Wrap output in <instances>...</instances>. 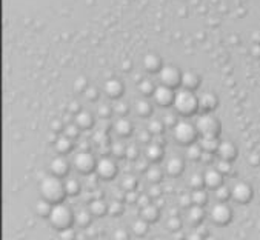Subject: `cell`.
<instances>
[{
    "label": "cell",
    "mask_w": 260,
    "mask_h": 240,
    "mask_svg": "<svg viewBox=\"0 0 260 240\" xmlns=\"http://www.w3.org/2000/svg\"><path fill=\"white\" fill-rule=\"evenodd\" d=\"M217 154L220 159H225V160H233L234 157L237 155V150H236V146L225 140V142H220L219 148H217Z\"/></svg>",
    "instance_id": "cell-20"
},
{
    "label": "cell",
    "mask_w": 260,
    "mask_h": 240,
    "mask_svg": "<svg viewBox=\"0 0 260 240\" xmlns=\"http://www.w3.org/2000/svg\"><path fill=\"white\" fill-rule=\"evenodd\" d=\"M122 69H123V71H129V69H131V62H129V60L122 62Z\"/></svg>",
    "instance_id": "cell-62"
},
{
    "label": "cell",
    "mask_w": 260,
    "mask_h": 240,
    "mask_svg": "<svg viewBox=\"0 0 260 240\" xmlns=\"http://www.w3.org/2000/svg\"><path fill=\"white\" fill-rule=\"evenodd\" d=\"M140 217L143 220H146L148 223H151V222H156L157 219H159V208H157V205H148L145 208H140Z\"/></svg>",
    "instance_id": "cell-29"
},
{
    "label": "cell",
    "mask_w": 260,
    "mask_h": 240,
    "mask_svg": "<svg viewBox=\"0 0 260 240\" xmlns=\"http://www.w3.org/2000/svg\"><path fill=\"white\" fill-rule=\"evenodd\" d=\"M129 239V233L125 228H116L113 231V240H128Z\"/></svg>",
    "instance_id": "cell-50"
},
{
    "label": "cell",
    "mask_w": 260,
    "mask_h": 240,
    "mask_svg": "<svg viewBox=\"0 0 260 240\" xmlns=\"http://www.w3.org/2000/svg\"><path fill=\"white\" fill-rule=\"evenodd\" d=\"M91 211V214L92 216H104L105 212H108V203H105L104 199H94V200H91L89 203V208Z\"/></svg>",
    "instance_id": "cell-28"
},
{
    "label": "cell",
    "mask_w": 260,
    "mask_h": 240,
    "mask_svg": "<svg viewBox=\"0 0 260 240\" xmlns=\"http://www.w3.org/2000/svg\"><path fill=\"white\" fill-rule=\"evenodd\" d=\"M146 194L151 199H157L162 194V188L159 187V183H154V185H151V187H150V189L146 191Z\"/></svg>",
    "instance_id": "cell-53"
},
{
    "label": "cell",
    "mask_w": 260,
    "mask_h": 240,
    "mask_svg": "<svg viewBox=\"0 0 260 240\" xmlns=\"http://www.w3.org/2000/svg\"><path fill=\"white\" fill-rule=\"evenodd\" d=\"M113 113H114L113 106L108 105V103H102V105L97 106V116H99L100 119H104V120L109 119V116L113 114Z\"/></svg>",
    "instance_id": "cell-44"
},
{
    "label": "cell",
    "mask_w": 260,
    "mask_h": 240,
    "mask_svg": "<svg viewBox=\"0 0 260 240\" xmlns=\"http://www.w3.org/2000/svg\"><path fill=\"white\" fill-rule=\"evenodd\" d=\"M136 185H137L136 177H134V175H131V174H128V175H125V177L122 179V183H120V187H122V188L125 189V192H126V191H134Z\"/></svg>",
    "instance_id": "cell-42"
},
{
    "label": "cell",
    "mask_w": 260,
    "mask_h": 240,
    "mask_svg": "<svg viewBox=\"0 0 260 240\" xmlns=\"http://www.w3.org/2000/svg\"><path fill=\"white\" fill-rule=\"evenodd\" d=\"M163 123H165V126H171V128H174L175 125L179 123V119H177V114L175 113H173V111H166L165 113V116H163Z\"/></svg>",
    "instance_id": "cell-45"
},
{
    "label": "cell",
    "mask_w": 260,
    "mask_h": 240,
    "mask_svg": "<svg viewBox=\"0 0 260 240\" xmlns=\"http://www.w3.org/2000/svg\"><path fill=\"white\" fill-rule=\"evenodd\" d=\"M123 83L117 80V79H111V80H106L105 85H104V91L105 94L111 99H120V96L123 94Z\"/></svg>",
    "instance_id": "cell-13"
},
{
    "label": "cell",
    "mask_w": 260,
    "mask_h": 240,
    "mask_svg": "<svg viewBox=\"0 0 260 240\" xmlns=\"http://www.w3.org/2000/svg\"><path fill=\"white\" fill-rule=\"evenodd\" d=\"M173 106L175 109V113H179L182 116H192L199 108V97H196L192 91L182 88L175 92Z\"/></svg>",
    "instance_id": "cell-2"
},
{
    "label": "cell",
    "mask_w": 260,
    "mask_h": 240,
    "mask_svg": "<svg viewBox=\"0 0 260 240\" xmlns=\"http://www.w3.org/2000/svg\"><path fill=\"white\" fill-rule=\"evenodd\" d=\"M217 96L214 92H203V94L199 97V106L205 111V113H209V111L216 109L217 106Z\"/></svg>",
    "instance_id": "cell-16"
},
{
    "label": "cell",
    "mask_w": 260,
    "mask_h": 240,
    "mask_svg": "<svg viewBox=\"0 0 260 240\" xmlns=\"http://www.w3.org/2000/svg\"><path fill=\"white\" fill-rule=\"evenodd\" d=\"M114 129L119 136L126 137L133 133V123H131V120L126 117H119L114 122Z\"/></svg>",
    "instance_id": "cell-23"
},
{
    "label": "cell",
    "mask_w": 260,
    "mask_h": 240,
    "mask_svg": "<svg viewBox=\"0 0 260 240\" xmlns=\"http://www.w3.org/2000/svg\"><path fill=\"white\" fill-rule=\"evenodd\" d=\"M214 168H216L220 174H228V172H231V160L219 159V160L216 162Z\"/></svg>",
    "instance_id": "cell-48"
},
{
    "label": "cell",
    "mask_w": 260,
    "mask_h": 240,
    "mask_svg": "<svg viewBox=\"0 0 260 240\" xmlns=\"http://www.w3.org/2000/svg\"><path fill=\"white\" fill-rule=\"evenodd\" d=\"M92 240H104V239H97V237H96V239H92Z\"/></svg>",
    "instance_id": "cell-64"
},
{
    "label": "cell",
    "mask_w": 260,
    "mask_h": 240,
    "mask_svg": "<svg viewBox=\"0 0 260 240\" xmlns=\"http://www.w3.org/2000/svg\"><path fill=\"white\" fill-rule=\"evenodd\" d=\"M126 157H128V159H131V160H134V159H137V157H139V148L134 143L126 146Z\"/></svg>",
    "instance_id": "cell-55"
},
{
    "label": "cell",
    "mask_w": 260,
    "mask_h": 240,
    "mask_svg": "<svg viewBox=\"0 0 260 240\" xmlns=\"http://www.w3.org/2000/svg\"><path fill=\"white\" fill-rule=\"evenodd\" d=\"M63 134L67 136V137H69L71 140H74V138H77V137H79V134H80V128H79L76 123H68L67 126H65V129H63Z\"/></svg>",
    "instance_id": "cell-43"
},
{
    "label": "cell",
    "mask_w": 260,
    "mask_h": 240,
    "mask_svg": "<svg viewBox=\"0 0 260 240\" xmlns=\"http://www.w3.org/2000/svg\"><path fill=\"white\" fill-rule=\"evenodd\" d=\"M205 240H217V239H216L214 236H209V234H208V236L205 237Z\"/></svg>",
    "instance_id": "cell-63"
},
{
    "label": "cell",
    "mask_w": 260,
    "mask_h": 240,
    "mask_svg": "<svg viewBox=\"0 0 260 240\" xmlns=\"http://www.w3.org/2000/svg\"><path fill=\"white\" fill-rule=\"evenodd\" d=\"M199 145L205 153H217V148L220 145L217 136H200Z\"/></svg>",
    "instance_id": "cell-19"
},
{
    "label": "cell",
    "mask_w": 260,
    "mask_h": 240,
    "mask_svg": "<svg viewBox=\"0 0 260 240\" xmlns=\"http://www.w3.org/2000/svg\"><path fill=\"white\" fill-rule=\"evenodd\" d=\"M52 203H50L48 200H45V199H40V200H37L35 202V205H34V211H35V214L37 216H40L43 219H48L50 214H51V209H52Z\"/></svg>",
    "instance_id": "cell-27"
},
{
    "label": "cell",
    "mask_w": 260,
    "mask_h": 240,
    "mask_svg": "<svg viewBox=\"0 0 260 240\" xmlns=\"http://www.w3.org/2000/svg\"><path fill=\"white\" fill-rule=\"evenodd\" d=\"M146 129L154 136H159L163 133V129H165V123H163V120L162 119H150L148 120V125H146Z\"/></svg>",
    "instance_id": "cell-31"
},
{
    "label": "cell",
    "mask_w": 260,
    "mask_h": 240,
    "mask_svg": "<svg viewBox=\"0 0 260 240\" xmlns=\"http://www.w3.org/2000/svg\"><path fill=\"white\" fill-rule=\"evenodd\" d=\"M134 111H136V114L140 116V117H150L151 113H153V105L146 97L137 99L134 102Z\"/></svg>",
    "instance_id": "cell-21"
},
{
    "label": "cell",
    "mask_w": 260,
    "mask_h": 240,
    "mask_svg": "<svg viewBox=\"0 0 260 240\" xmlns=\"http://www.w3.org/2000/svg\"><path fill=\"white\" fill-rule=\"evenodd\" d=\"M179 205H180L182 208H191V206H192L191 192H188V194H180V196H179Z\"/></svg>",
    "instance_id": "cell-51"
},
{
    "label": "cell",
    "mask_w": 260,
    "mask_h": 240,
    "mask_svg": "<svg viewBox=\"0 0 260 240\" xmlns=\"http://www.w3.org/2000/svg\"><path fill=\"white\" fill-rule=\"evenodd\" d=\"M188 185H190V188H191L192 191H194V189H203V187H205V179H203V174L192 172V174L190 175Z\"/></svg>",
    "instance_id": "cell-36"
},
{
    "label": "cell",
    "mask_w": 260,
    "mask_h": 240,
    "mask_svg": "<svg viewBox=\"0 0 260 240\" xmlns=\"http://www.w3.org/2000/svg\"><path fill=\"white\" fill-rule=\"evenodd\" d=\"M57 236H59V240H77V231L72 226H69V228L57 231Z\"/></svg>",
    "instance_id": "cell-40"
},
{
    "label": "cell",
    "mask_w": 260,
    "mask_h": 240,
    "mask_svg": "<svg viewBox=\"0 0 260 240\" xmlns=\"http://www.w3.org/2000/svg\"><path fill=\"white\" fill-rule=\"evenodd\" d=\"M72 142H74V140H71L69 137H67L65 134H62V136H57V137H55V140H54V148H55V151H57L60 155H63V154H67V153L71 151Z\"/></svg>",
    "instance_id": "cell-26"
},
{
    "label": "cell",
    "mask_w": 260,
    "mask_h": 240,
    "mask_svg": "<svg viewBox=\"0 0 260 240\" xmlns=\"http://www.w3.org/2000/svg\"><path fill=\"white\" fill-rule=\"evenodd\" d=\"M65 126H67V125H63L60 120H54V122L51 123V129H52V133H55V134H59L60 131H63Z\"/></svg>",
    "instance_id": "cell-58"
},
{
    "label": "cell",
    "mask_w": 260,
    "mask_h": 240,
    "mask_svg": "<svg viewBox=\"0 0 260 240\" xmlns=\"http://www.w3.org/2000/svg\"><path fill=\"white\" fill-rule=\"evenodd\" d=\"M197 129L196 125L190 123L188 120H179V123L173 128V137L182 145H190L196 142Z\"/></svg>",
    "instance_id": "cell-4"
},
{
    "label": "cell",
    "mask_w": 260,
    "mask_h": 240,
    "mask_svg": "<svg viewBox=\"0 0 260 240\" xmlns=\"http://www.w3.org/2000/svg\"><path fill=\"white\" fill-rule=\"evenodd\" d=\"M145 175H146V179L151 182V185H154V183H159L162 180L163 172H162V170L159 168V166L151 165L150 168L145 171Z\"/></svg>",
    "instance_id": "cell-33"
},
{
    "label": "cell",
    "mask_w": 260,
    "mask_h": 240,
    "mask_svg": "<svg viewBox=\"0 0 260 240\" xmlns=\"http://www.w3.org/2000/svg\"><path fill=\"white\" fill-rule=\"evenodd\" d=\"M48 220H50L51 226H54L57 231H60V229H65V228H69L74 223V214L67 205L57 203V205L52 206Z\"/></svg>",
    "instance_id": "cell-3"
},
{
    "label": "cell",
    "mask_w": 260,
    "mask_h": 240,
    "mask_svg": "<svg viewBox=\"0 0 260 240\" xmlns=\"http://www.w3.org/2000/svg\"><path fill=\"white\" fill-rule=\"evenodd\" d=\"M137 205L139 208H145L148 205H151V197L148 196V194H140V197L137 200Z\"/></svg>",
    "instance_id": "cell-56"
},
{
    "label": "cell",
    "mask_w": 260,
    "mask_h": 240,
    "mask_svg": "<svg viewBox=\"0 0 260 240\" xmlns=\"http://www.w3.org/2000/svg\"><path fill=\"white\" fill-rule=\"evenodd\" d=\"M165 171L168 172L170 175H179L183 171V160L180 159L179 155H173L171 159L166 160Z\"/></svg>",
    "instance_id": "cell-25"
},
{
    "label": "cell",
    "mask_w": 260,
    "mask_h": 240,
    "mask_svg": "<svg viewBox=\"0 0 260 240\" xmlns=\"http://www.w3.org/2000/svg\"><path fill=\"white\" fill-rule=\"evenodd\" d=\"M143 153H145V159H146V160L156 162V160L162 159V155H163V146L159 145V143H156V142L153 140V142H150V143H146Z\"/></svg>",
    "instance_id": "cell-15"
},
{
    "label": "cell",
    "mask_w": 260,
    "mask_h": 240,
    "mask_svg": "<svg viewBox=\"0 0 260 240\" xmlns=\"http://www.w3.org/2000/svg\"><path fill=\"white\" fill-rule=\"evenodd\" d=\"M111 153H113L116 157H123V155H126V146L122 142H114L111 145Z\"/></svg>",
    "instance_id": "cell-49"
},
{
    "label": "cell",
    "mask_w": 260,
    "mask_h": 240,
    "mask_svg": "<svg viewBox=\"0 0 260 240\" xmlns=\"http://www.w3.org/2000/svg\"><path fill=\"white\" fill-rule=\"evenodd\" d=\"M123 211V203L120 202V200H113V202H109L108 203V212L111 216H117V214H120V212Z\"/></svg>",
    "instance_id": "cell-46"
},
{
    "label": "cell",
    "mask_w": 260,
    "mask_h": 240,
    "mask_svg": "<svg viewBox=\"0 0 260 240\" xmlns=\"http://www.w3.org/2000/svg\"><path fill=\"white\" fill-rule=\"evenodd\" d=\"M131 231H133L134 236H139V237L145 236L146 231H148V222L143 220L142 217H139L137 220H134L131 223Z\"/></svg>",
    "instance_id": "cell-34"
},
{
    "label": "cell",
    "mask_w": 260,
    "mask_h": 240,
    "mask_svg": "<svg viewBox=\"0 0 260 240\" xmlns=\"http://www.w3.org/2000/svg\"><path fill=\"white\" fill-rule=\"evenodd\" d=\"M211 159H212V153H205V151H203V154H202V157H200V160H203V162H211Z\"/></svg>",
    "instance_id": "cell-61"
},
{
    "label": "cell",
    "mask_w": 260,
    "mask_h": 240,
    "mask_svg": "<svg viewBox=\"0 0 260 240\" xmlns=\"http://www.w3.org/2000/svg\"><path fill=\"white\" fill-rule=\"evenodd\" d=\"M40 196L42 199L52 203V205H57L67 196L63 182L55 175H46L40 182Z\"/></svg>",
    "instance_id": "cell-1"
},
{
    "label": "cell",
    "mask_w": 260,
    "mask_h": 240,
    "mask_svg": "<svg viewBox=\"0 0 260 240\" xmlns=\"http://www.w3.org/2000/svg\"><path fill=\"white\" fill-rule=\"evenodd\" d=\"M48 170H50V174H51V175H55V177L62 179V177H65V175L68 174V171H69V163H68V160L65 159L63 155L59 154V155L52 157V159L50 160Z\"/></svg>",
    "instance_id": "cell-11"
},
{
    "label": "cell",
    "mask_w": 260,
    "mask_h": 240,
    "mask_svg": "<svg viewBox=\"0 0 260 240\" xmlns=\"http://www.w3.org/2000/svg\"><path fill=\"white\" fill-rule=\"evenodd\" d=\"M194 125L200 136H217L220 133V122L209 113L199 116Z\"/></svg>",
    "instance_id": "cell-5"
},
{
    "label": "cell",
    "mask_w": 260,
    "mask_h": 240,
    "mask_svg": "<svg viewBox=\"0 0 260 240\" xmlns=\"http://www.w3.org/2000/svg\"><path fill=\"white\" fill-rule=\"evenodd\" d=\"M200 85V77H199V74H196L194 71H187V72H183L182 74V86L185 89H196L197 86Z\"/></svg>",
    "instance_id": "cell-22"
},
{
    "label": "cell",
    "mask_w": 260,
    "mask_h": 240,
    "mask_svg": "<svg viewBox=\"0 0 260 240\" xmlns=\"http://www.w3.org/2000/svg\"><path fill=\"white\" fill-rule=\"evenodd\" d=\"M63 185H65V191H67V196H76L80 191V183L77 179H65Z\"/></svg>",
    "instance_id": "cell-37"
},
{
    "label": "cell",
    "mask_w": 260,
    "mask_h": 240,
    "mask_svg": "<svg viewBox=\"0 0 260 240\" xmlns=\"http://www.w3.org/2000/svg\"><path fill=\"white\" fill-rule=\"evenodd\" d=\"M113 109H114V114H117L119 117H126V114L129 113V105H128V102L117 99L116 103L113 105Z\"/></svg>",
    "instance_id": "cell-39"
},
{
    "label": "cell",
    "mask_w": 260,
    "mask_h": 240,
    "mask_svg": "<svg viewBox=\"0 0 260 240\" xmlns=\"http://www.w3.org/2000/svg\"><path fill=\"white\" fill-rule=\"evenodd\" d=\"M139 197L140 196H139L136 191H126L125 192V202H128V203H137Z\"/></svg>",
    "instance_id": "cell-57"
},
{
    "label": "cell",
    "mask_w": 260,
    "mask_h": 240,
    "mask_svg": "<svg viewBox=\"0 0 260 240\" xmlns=\"http://www.w3.org/2000/svg\"><path fill=\"white\" fill-rule=\"evenodd\" d=\"M231 217H233V212H231V208L225 202H217L209 209V219L214 222L216 225L229 223Z\"/></svg>",
    "instance_id": "cell-8"
},
{
    "label": "cell",
    "mask_w": 260,
    "mask_h": 240,
    "mask_svg": "<svg viewBox=\"0 0 260 240\" xmlns=\"http://www.w3.org/2000/svg\"><path fill=\"white\" fill-rule=\"evenodd\" d=\"M205 217V211H203V206H197V205H192L191 208H188V220L191 223H199V222L203 220Z\"/></svg>",
    "instance_id": "cell-30"
},
{
    "label": "cell",
    "mask_w": 260,
    "mask_h": 240,
    "mask_svg": "<svg viewBox=\"0 0 260 240\" xmlns=\"http://www.w3.org/2000/svg\"><path fill=\"white\" fill-rule=\"evenodd\" d=\"M166 228L170 231H180L182 228V220L179 216H170V219L166 220Z\"/></svg>",
    "instance_id": "cell-47"
},
{
    "label": "cell",
    "mask_w": 260,
    "mask_h": 240,
    "mask_svg": "<svg viewBox=\"0 0 260 240\" xmlns=\"http://www.w3.org/2000/svg\"><path fill=\"white\" fill-rule=\"evenodd\" d=\"M154 102L159 106H171L174 103V97H175V92L173 91V88H168V86H165V85H160V86H157L156 91H154Z\"/></svg>",
    "instance_id": "cell-10"
},
{
    "label": "cell",
    "mask_w": 260,
    "mask_h": 240,
    "mask_svg": "<svg viewBox=\"0 0 260 240\" xmlns=\"http://www.w3.org/2000/svg\"><path fill=\"white\" fill-rule=\"evenodd\" d=\"M182 74L180 69L174 65H163V68L159 71V82L160 85L168 88H177L182 85Z\"/></svg>",
    "instance_id": "cell-6"
},
{
    "label": "cell",
    "mask_w": 260,
    "mask_h": 240,
    "mask_svg": "<svg viewBox=\"0 0 260 240\" xmlns=\"http://www.w3.org/2000/svg\"><path fill=\"white\" fill-rule=\"evenodd\" d=\"M191 197H192V205H197V206H203L208 202V194L203 189L191 191Z\"/></svg>",
    "instance_id": "cell-38"
},
{
    "label": "cell",
    "mask_w": 260,
    "mask_h": 240,
    "mask_svg": "<svg viewBox=\"0 0 260 240\" xmlns=\"http://www.w3.org/2000/svg\"><path fill=\"white\" fill-rule=\"evenodd\" d=\"M83 96H85L89 102H94L99 97V91H97L96 86H88L85 89V92H83Z\"/></svg>",
    "instance_id": "cell-52"
},
{
    "label": "cell",
    "mask_w": 260,
    "mask_h": 240,
    "mask_svg": "<svg viewBox=\"0 0 260 240\" xmlns=\"http://www.w3.org/2000/svg\"><path fill=\"white\" fill-rule=\"evenodd\" d=\"M139 91H140V94L143 97H148V96H153L154 94V91H156V85L153 83V80L150 79H142L140 82H139Z\"/></svg>",
    "instance_id": "cell-32"
},
{
    "label": "cell",
    "mask_w": 260,
    "mask_h": 240,
    "mask_svg": "<svg viewBox=\"0 0 260 240\" xmlns=\"http://www.w3.org/2000/svg\"><path fill=\"white\" fill-rule=\"evenodd\" d=\"M187 240H205V237H203L202 234H199L196 229L192 231V233H190L188 236H187Z\"/></svg>",
    "instance_id": "cell-60"
},
{
    "label": "cell",
    "mask_w": 260,
    "mask_h": 240,
    "mask_svg": "<svg viewBox=\"0 0 260 240\" xmlns=\"http://www.w3.org/2000/svg\"><path fill=\"white\" fill-rule=\"evenodd\" d=\"M72 165L79 172L82 174H89L91 171H96V159L89 151H79L72 157Z\"/></svg>",
    "instance_id": "cell-7"
},
{
    "label": "cell",
    "mask_w": 260,
    "mask_h": 240,
    "mask_svg": "<svg viewBox=\"0 0 260 240\" xmlns=\"http://www.w3.org/2000/svg\"><path fill=\"white\" fill-rule=\"evenodd\" d=\"M87 88V77H77V80L74 82V89L79 92H85Z\"/></svg>",
    "instance_id": "cell-54"
},
{
    "label": "cell",
    "mask_w": 260,
    "mask_h": 240,
    "mask_svg": "<svg viewBox=\"0 0 260 240\" xmlns=\"http://www.w3.org/2000/svg\"><path fill=\"white\" fill-rule=\"evenodd\" d=\"M202 154H203V150H202V146L199 145V142L190 143L187 146V157L190 160H200Z\"/></svg>",
    "instance_id": "cell-35"
},
{
    "label": "cell",
    "mask_w": 260,
    "mask_h": 240,
    "mask_svg": "<svg viewBox=\"0 0 260 240\" xmlns=\"http://www.w3.org/2000/svg\"><path fill=\"white\" fill-rule=\"evenodd\" d=\"M96 174L102 179H113L114 175L117 174V165L113 159L109 157H102V159L97 160L96 165Z\"/></svg>",
    "instance_id": "cell-9"
},
{
    "label": "cell",
    "mask_w": 260,
    "mask_h": 240,
    "mask_svg": "<svg viewBox=\"0 0 260 240\" xmlns=\"http://www.w3.org/2000/svg\"><path fill=\"white\" fill-rule=\"evenodd\" d=\"M68 111H69V113H72L74 116H76V114H79L80 113V105H79V102H76V100H74V102H71V103H69V106H68Z\"/></svg>",
    "instance_id": "cell-59"
},
{
    "label": "cell",
    "mask_w": 260,
    "mask_h": 240,
    "mask_svg": "<svg viewBox=\"0 0 260 240\" xmlns=\"http://www.w3.org/2000/svg\"><path fill=\"white\" fill-rule=\"evenodd\" d=\"M253 196L251 187L245 182H237L233 188H231V197L240 203H246Z\"/></svg>",
    "instance_id": "cell-12"
},
{
    "label": "cell",
    "mask_w": 260,
    "mask_h": 240,
    "mask_svg": "<svg viewBox=\"0 0 260 240\" xmlns=\"http://www.w3.org/2000/svg\"><path fill=\"white\" fill-rule=\"evenodd\" d=\"M74 123H76L80 129H89L92 125H94V117H92L91 113L88 111H80L79 114H76L74 117Z\"/></svg>",
    "instance_id": "cell-24"
},
{
    "label": "cell",
    "mask_w": 260,
    "mask_h": 240,
    "mask_svg": "<svg viewBox=\"0 0 260 240\" xmlns=\"http://www.w3.org/2000/svg\"><path fill=\"white\" fill-rule=\"evenodd\" d=\"M91 220H92V214L89 209L82 208L77 212H74V225L79 228L87 229L91 225Z\"/></svg>",
    "instance_id": "cell-18"
},
{
    "label": "cell",
    "mask_w": 260,
    "mask_h": 240,
    "mask_svg": "<svg viewBox=\"0 0 260 240\" xmlns=\"http://www.w3.org/2000/svg\"><path fill=\"white\" fill-rule=\"evenodd\" d=\"M222 175L216 168H208L205 171V174H203V179H205V187L208 188H219L222 185Z\"/></svg>",
    "instance_id": "cell-17"
},
{
    "label": "cell",
    "mask_w": 260,
    "mask_h": 240,
    "mask_svg": "<svg viewBox=\"0 0 260 240\" xmlns=\"http://www.w3.org/2000/svg\"><path fill=\"white\" fill-rule=\"evenodd\" d=\"M143 68L146 71H150V72H157V74H159V71L163 68L162 59L157 54H154V52L146 54L145 57H143Z\"/></svg>",
    "instance_id": "cell-14"
},
{
    "label": "cell",
    "mask_w": 260,
    "mask_h": 240,
    "mask_svg": "<svg viewBox=\"0 0 260 240\" xmlns=\"http://www.w3.org/2000/svg\"><path fill=\"white\" fill-rule=\"evenodd\" d=\"M214 196H216L217 202H225L231 197V189L224 187V185H220L219 188L214 189Z\"/></svg>",
    "instance_id": "cell-41"
}]
</instances>
